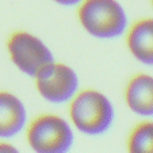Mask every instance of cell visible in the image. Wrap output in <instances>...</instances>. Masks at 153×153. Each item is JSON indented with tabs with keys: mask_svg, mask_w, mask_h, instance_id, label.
Masks as SVG:
<instances>
[{
	"mask_svg": "<svg viewBox=\"0 0 153 153\" xmlns=\"http://www.w3.org/2000/svg\"><path fill=\"white\" fill-rule=\"evenodd\" d=\"M68 103L71 124L80 133L97 136L111 128L115 110L111 100L103 92L94 88L79 90Z\"/></svg>",
	"mask_w": 153,
	"mask_h": 153,
	"instance_id": "1",
	"label": "cell"
},
{
	"mask_svg": "<svg viewBox=\"0 0 153 153\" xmlns=\"http://www.w3.org/2000/svg\"><path fill=\"white\" fill-rule=\"evenodd\" d=\"M76 17L81 27L99 39H114L128 27V17L117 0H81Z\"/></svg>",
	"mask_w": 153,
	"mask_h": 153,
	"instance_id": "2",
	"label": "cell"
},
{
	"mask_svg": "<svg viewBox=\"0 0 153 153\" xmlns=\"http://www.w3.org/2000/svg\"><path fill=\"white\" fill-rule=\"evenodd\" d=\"M30 148L38 153H65L74 143L71 123L56 114H41L25 127Z\"/></svg>",
	"mask_w": 153,
	"mask_h": 153,
	"instance_id": "3",
	"label": "cell"
},
{
	"mask_svg": "<svg viewBox=\"0 0 153 153\" xmlns=\"http://www.w3.org/2000/svg\"><path fill=\"white\" fill-rule=\"evenodd\" d=\"M6 50L16 68L31 78L55 60L49 47L26 30L13 31L6 41Z\"/></svg>",
	"mask_w": 153,
	"mask_h": 153,
	"instance_id": "4",
	"label": "cell"
},
{
	"mask_svg": "<svg viewBox=\"0 0 153 153\" xmlns=\"http://www.w3.org/2000/svg\"><path fill=\"white\" fill-rule=\"evenodd\" d=\"M35 87L39 96L54 104L68 103L79 91V76L68 65L51 61L35 76Z\"/></svg>",
	"mask_w": 153,
	"mask_h": 153,
	"instance_id": "5",
	"label": "cell"
},
{
	"mask_svg": "<svg viewBox=\"0 0 153 153\" xmlns=\"http://www.w3.org/2000/svg\"><path fill=\"white\" fill-rule=\"evenodd\" d=\"M127 108L137 116L153 117V75L148 73L134 74L124 87Z\"/></svg>",
	"mask_w": 153,
	"mask_h": 153,
	"instance_id": "6",
	"label": "cell"
},
{
	"mask_svg": "<svg viewBox=\"0 0 153 153\" xmlns=\"http://www.w3.org/2000/svg\"><path fill=\"white\" fill-rule=\"evenodd\" d=\"M126 44L131 56L146 66H153V18L133 22L126 30Z\"/></svg>",
	"mask_w": 153,
	"mask_h": 153,
	"instance_id": "7",
	"label": "cell"
},
{
	"mask_svg": "<svg viewBox=\"0 0 153 153\" xmlns=\"http://www.w3.org/2000/svg\"><path fill=\"white\" fill-rule=\"evenodd\" d=\"M27 124L24 103L12 92L0 90V139H10L19 134Z\"/></svg>",
	"mask_w": 153,
	"mask_h": 153,
	"instance_id": "8",
	"label": "cell"
},
{
	"mask_svg": "<svg viewBox=\"0 0 153 153\" xmlns=\"http://www.w3.org/2000/svg\"><path fill=\"white\" fill-rule=\"evenodd\" d=\"M127 149L131 153H153V121L136 123L127 137Z\"/></svg>",
	"mask_w": 153,
	"mask_h": 153,
	"instance_id": "9",
	"label": "cell"
},
{
	"mask_svg": "<svg viewBox=\"0 0 153 153\" xmlns=\"http://www.w3.org/2000/svg\"><path fill=\"white\" fill-rule=\"evenodd\" d=\"M17 148L8 141H6V139H0V153H12L16 152Z\"/></svg>",
	"mask_w": 153,
	"mask_h": 153,
	"instance_id": "10",
	"label": "cell"
},
{
	"mask_svg": "<svg viewBox=\"0 0 153 153\" xmlns=\"http://www.w3.org/2000/svg\"><path fill=\"white\" fill-rule=\"evenodd\" d=\"M53 1L62 6H74V5L78 6V4H80L81 0H53Z\"/></svg>",
	"mask_w": 153,
	"mask_h": 153,
	"instance_id": "11",
	"label": "cell"
},
{
	"mask_svg": "<svg viewBox=\"0 0 153 153\" xmlns=\"http://www.w3.org/2000/svg\"><path fill=\"white\" fill-rule=\"evenodd\" d=\"M151 5H152V8H153V0H151Z\"/></svg>",
	"mask_w": 153,
	"mask_h": 153,
	"instance_id": "12",
	"label": "cell"
}]
</instances>
